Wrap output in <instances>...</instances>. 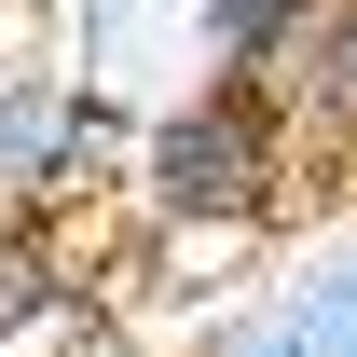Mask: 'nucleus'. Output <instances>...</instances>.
<instances>
[{"instance_id":"nucleus-1","label":"nucleus","mask_w":357,"mask_h":357,"mask_svg":"<svg viewBox=\"0 0 357 357\" xmlns=\"http://www.w3.org/2000/svg\"><path fill=\"white\" fill-rule=\"evenodd\" d=\"M124 178H137V206L165 234H261V220H289V192H303V137H289V110H275L261 83H220V69H206L192 96H165V110L137 124Z\"/></svg>"},{"instance_id":"nucleus-2","label":"nucleus","mask_w":357,"mask_h":357,"mask_svg":"<svg viewBox=\"0 0 357 357\" xmlns=\"http://www.w3.org/2000/svg\"><path fill=\"white\" fill-rule=\"evenodd\" d=\"M96 178H124L96 96L69 69H42V55L0 42V220H55V206H83Z\"/></svg>"},{"instance_id":"nucleus-3","label":"nucleus","mask_w":357,"mask_h":357,"mask_svg":"<svg viewBox=\"0 0 357 357\" xmlns=\"http://www.w3.org/2000/svg\"><path fill=\"white\" fill-rule=\"evenodd\" d=\"M206 357H357V206L316 220L303 248L261 275V303L234 316Z\"/></svg>"},{"instance_id":"nucleus-4","label":"nucleus","mask_w":357,"mask_h":357,"mask_svg":"<svg viewBox=\"0 0 357 357\" xmlns=\"http://www.w3.org/2000/svg\"><path fill=\"white\" fill-rule=\"evenodd\" d=\"M261 96L303 137V178H357V0H330L303 42L261 69Z\"/></svg>"},{"instance_id":"nucleus-5","label":"nucleus","mask_w":357,"mask_h":357,"mask_svg":"<svg viewBox=\"0 0 357 357\" xmlns=\"http://www.w3.org/2000/svg\"><path fill=\"white\" fill-rule=\"evenodd\" d=\"M316 14H330V0H192V42H206V69H220V83H261Z\"/></svg>"},{"instance_id":"nucleus-6","label":"nucleus","mask_w":357,"mask_h":357,"mask_svg":"<svg viewBox=\"0 0 357 357\" xmlns=\"http://www.w3.org/2000/svg\"><path fill=\"white\" fill-rule=\"evenodd\" d=\"M42 316H69V248H55V220H0V344Z\"/></svg>"}]
</instances>
